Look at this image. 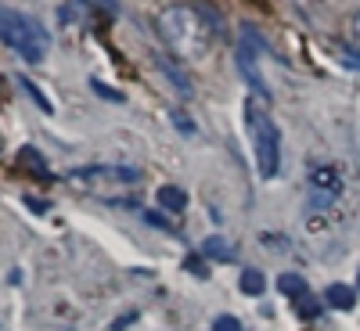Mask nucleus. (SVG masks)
I'll use <instances>...</instances> for the list:
<instances>
[{
    "mask_svg": "<svg viewBox=\"0 0 360 331\" xmlns=\"http://www.w3.org/2000/svg\"><path fill=\"white\" fill-rule=\"evenodd\" d=\"M159 37L166 47H173V54L180 58H205L209 54V44H213V33H209V25L202 22V15L195 8H166L159 18Z\"/></svg>",
    "mask_w": 360,
    "mask_h": 331,
    "instance_id": "obj_1",
    "label": "nucleus"
},
{
    "mask_svg": "<svg viewBox=\"0 0 360 331\" xmlns=\"http://www.w3.org/2000/svg\"><path fill=\"white\" fill-rule=\"evenodd\" d=\"M245 130H249V141H252V152H256V169L263 180H274L281 173V134H278V123L274 115L266 112L263 98H245Z\"/></svg>",
    "mask_w": 360,
    "mask_h": 331,
    "instance_id": "obj_2",
    "label": "nucleus"
},
{
    "mask_svg": "<svg viewBox=\"0 0 360 331\" xmlns=\"http://www.w3.org/2000/svg\"><path fill=\"white\" fill-rule=\"evenodd\" d=\"M0 40L29 65H40L47 58V51H51L47 29L37 18L22 15V11H0Z\"/></svg>",
    "mask_w": 360,
    "mask_h": 331,
    "instance_id": "obj_3",
    "label": "nucleus"
},
{
    "mask_svg": "<svg viewBox=\"0 0 360 331\" xmlns=\"http://www.w3.org/2000/svg\"><path fill=\"white\" fill-rule=\"evenodd\" d=\"M141 180L137 166H119V162H94V166H83L69 173V184L90 195H101V191H119V188H130Z\"/></svg>",
    "mask_w": 360,
    "mask_h": 331,
    "instance_id": "obj_4",
    "label": "nucleus"
},
{
    "mask_svg": "<svg viewBox=\"0 0 360 331\" xmlns=\"http://www.w3.org/2000/svg\"><path fill=\"white\" fill-rule=\"evenodd\" d=\"M342 195V173L335 166H314L310 169V202L314 205H332Z\"/></svg>",
    "mask_w": 360,
    "mask_h": 331,
    "instance_id": "obj_5",
    "label": "nucleus"
},
{
    "mask_svg": "<svg viewBox=\"0 0 360 331\" xmlns=\"http://www.w3.org/2000/svg\"><path fill=\"white\" fill-rule=\"evenodd\" d=\"M155 198H159L162 209H169V213H184V209H188V191H180L176 184H162L155 191Z\"/></svg>",
    "mask_w": 360,
    "mask_h": 331,
    "instance_id": "obj_6",
    "label": "nucleus"
},
{
    "mask_svg": "<svg viewBox=\"0 0 360 331\" xmlns=\"http://www.w3.org/2000/svg\"><path fill=\"white\" fill-rule=\"evenodd\" d=\"M205 259H217V263H231L234 259V249H231V242H227V238H205V242H202V249H198Z\"/></svg>",
    "mask_w": 360,
    "mask_h": 331,
    "instance_id": "obj_7",
    "label": "nucleus"
},
{
    "mask_svg": "<svg viewBox=\"0 0 360 331\" xmlns=\"http://www.w3.org/2000/svg\"><path fill=\"white\" fill-rule=\"evenodd\" d=\"M324 303L335 306V310H353V306H356V292H353L349 285H328Z\"/></svg>",
    "mask_w": 360,
    "mask_h": 331,
    "instance_id": "obj_8",
    "label": "nucleus"
},
{
    "mask_svg": "<svg viewBox=\"0 0 360 331\" xmlns=\"http://www.w3.org/2000/svg\"><path fill=\"white\" fill-rule=\"evenodd\" d=\"M155 62H159V72H162V76H166V79L176 86V94H180V98H191V94H195L191 79H184V76H180V69H176V65H169L166 58H155Z\"/></svg>",
    "mask_w": 360,
    "mask_h": 331,
    "instance_id": "obj_9",
    "label": "nucleus"
},
{
    "mask_svg": "<svg viewBox=\"0 0 360 331\" xmlns=\"http://www.w3.org/2000/svg\"><path fill=\"white\" fill-rule=\"evenodd\" d=\"M278 288H281L285 295H295V299L310 292V288H307V281L299 278V274H281V278H278Z\"/></svg>",
    "mask_w": 360,
    "mask_h": 331,
    "instance_id": "obj_10",
    "label": "nucleus"
},
{
    "mask_svg": "<svg viewBox=\"0 0 360 331\" xmlns=\"http://www.w3.org/2000/svg\"><path fill=\"white\" fill-rule=\"evenodd\" d=\"M242 292L245 295H263L266 292V278L259 274V270H245L242 274Z\"/></svg>",
    "mask_w": 360,
    "mask_h": 331,
    "instance_id": "obj_11",
    "label": "nucleus"
},
{
    "mask_svg": "<svg viewBox=\"0 0 360 331\" xmlns=\"http://www.w3.org/2000/svg\"><path fill=\"white\" fill-rule=\"evenodd\" d=\"M22 90H25V94L37 101V108H40L44 115H51V112H54V105L47 101V94H40V90H37V83H33V79H22Z\"/></svg>",
    "mask_w": 360,
    "mask_h": 331,
    "instance_id": "obj_12",
    "label": "nucleus"
},
{
    "mask_svg": "<svg viewBox=\"0 0 360 331\" xmlns=\"http://www.w3.org/2000/svg\"><path fill=\"white\" fill-rule=\"evenodd\" d=\"M195 11H198V15H202V22L209 25V33H224V18H220V11L205 8V4H195Z\"/></svg>",
    "mask_w": 360,
    "mask_h": 331,
    "instance_id": "obj_13",
    "label": "nucleus"
},
{
    "mask_svg": "<svg viewBox=\"0 0 360 331\" xmlns=\"http://www.w3.org/2000/svg\"><path fill=\"white\" fill-rule=\"evenodd\" d=\"M22 162H25L29 169H33L37 176H47V162L37 155V148H22Z\"/></svg>",
    "mask_w": 360,
    "mask_h": 331,
    "instance_id": "obj_14",
    "label": "nucleus"
},
{
    "mask_svg": "<svg viewBox=\"0 0 360 331\" xmlns=\"http://www.w3.org/2000/svg\"><path fill=\"white\" fill-rule=\"evenodd\" d=\"M346 37H349V47L360 54V11L349 15V22H346Z\"/></svg>",
    "mask_w": 360,
    "mask_h": 331,
    "instance_id": "obj_15",
    "label": "nucleus"
},
{
    "mask_svg": "<svg viewBox=\"0 0 360 331\" xmlns=\"http://www.w3.org/2000/svg\"><path fill=\"white\" fill-rule=\"evenodd\" d=\"M295 303H299V306H295V310H299V317H317V313H321V306L314 303V295H310V292H307V295H299Z\"/></svg>",
    "mask_w": 360,
    "mask_h": 331,
    "instance_id": "obj_16",
    "label": "nucleus"
},
{
    "mask_svg": "<svg viewBox=\"0 0 360 331\" xmlns=\"http://www.w3.org/2000/svg\"><path fill=\"white\" fill-rule=\"evenodd\" d=\"M90 90H94V94H101V98H108V101H123V94H119V90H112V86H105L101 79H90Z\"/></svg>",
    "mask_w": 360,
    "mask_h": 331,
    "instance_id": "obj_17",
    "label": "nucleus"
},
{
    "mask_svg": "<svg viewBox=\"0 0 360 331\" xmlns=\"http://www.w3.org/2000/svg\"><path fill=\"white\" fill-rule=\"evenodd\" d=\"M213 331H242V324H238L234 317H217L213 320Z\"/></svg>",
    "mask_w": 360,
    "mask_h": 331,
    "instance_id": "obj_18",
    "label": "nucleus"
},
{
    "mask_svg": "<svg viewBox=\"0 0 360 331\" xmlns=\"http://www.w3.org/2000/svg\"><path fill=\"white\" fill-rule=\"evenodd\" d=\"M144 223H152V227H162V231H173V223L162 216V213H144Z\"/></svg>",
    "mask_w": 360,
    "mask_h": 331,
    "instance_id": "obj_19",
    "label": "nucleus"
},
{
    "mask_svg": "<svg viewBox=\"0 0 360 331\" xmlns=\"http://www.w3.org/2000/svg\"><path fill=\"white\" fill-rule=\"evenodd\" d=\"M173 123H176L180 130H184V134H195V123H191V119H184L180 112H173Z\"/></svg>",
    "mask_w": 360,
    "mask_h": 331,
    "instance_id": "obj_20",
    "label": "nucleus"
},
{
    "mask_svg": "<svg viewBox=\"0 0 360 331\" xmlns=\"http://www.w3.org/2000/svg\"><path fill=\"white\" fill-rule=\"evenodd\" d=\"M184 266H188V270H195V274H198V278H205V263H202L198 256H191V259H188Z\"/></svg>",
    "mask_w": 360,
    "mask_h": 331,
    "instance_id": "obj_21",
    "label": "nucleus"
},
{
    "mask_svg": "<svg viewBox=\"0 0 360 331\" xmlns=\"http://www.w3.org/2000/svg\"><path fill=\"white\" fill-rule=\"evenodd\" d=\"M98 4H105L108 11H115V0H98Z\"/></svg>",
    "mask_w": 360,
    "mask_h": 331,
    "instance_id": "obj_22",
    "label": "nucleus"
}]
</instances>
